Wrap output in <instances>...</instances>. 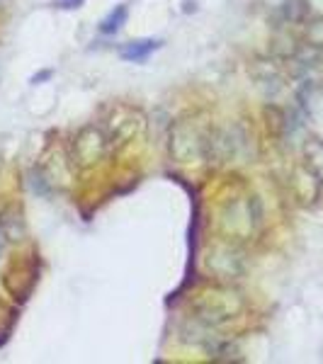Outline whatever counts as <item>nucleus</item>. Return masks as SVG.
<instances>
[{
  "label": "nucleus",
  "instance_id": "6e6552de",
  "mask_svg": "<svg viewBox=\"0 0 323 364\" xmlns=\"http://www.w3.org/2000/svg\"><path fill=\"white\" fill-rule=\"evenodd\" d=\"M51 78V70H39L37 75H32V85L42 83V80H49Z\"/></svg>",
  "mask_w": 323,
  "mask_h": 364
},
{
  "label": "nucleus",
  "instance_id": "39448f33",
  "mask_svg": "<svg viewBox=\"0 0 323 364\" xmlns=\"http://www.w3.org/2000/svg\"><path fill=\"white\" fill-rule=\"evenodd\" d=\"M127 17H129L127 3L115 5V8L102 17V22H100V32H102V34H117L122 27L127 25Z\"/></svg>",
  "mask_w": 323,
  "mask_h": 364
},
{
  "label": "nucleus",
  "instance_id": "1a4fd4ad",
  "mask_svg": "<svg viewBox=\"0 0 323 364\" xmlns=\"http://www.w3.org/2000/svg\"><path fill=\"white\" fill-rule=\"evenodd\" d=\"M3 243H5V236H3V231H0V255H3Z\"/></svg>",
  "mask_w": 323,
  "mask_h": 364
},
{
  "label": "nucleus",
  "instance_id": "423d86ee",
  "mask_svg": "<svg viewBox=\"0 0 323 364\" xmlns=\"http://www.w3.org/2000/svg\"><path fill=\"white\" fill-rule=\"evenodd\" d=\"M307 161H309L311 175L323 185V144L321 141H314V144L307 149Z\"/></svg>",
  "mask_w": 323,
  "mask_h": 364
},
{
  "label": "nucleus",
  "instance_id": "f03ea898",
  "mask_svg": "<svg viewBox=\"0 0 323 364\" xmlns=\"http://www.w3.org/2000/svg\"><path fill=\"white\" fill-rule=\"evenodd\" d=\"M204 301L209 306H202V318L204 321H221V318H231L233 314L240 309L238 296L231 294V291H214V294H202Z\"/></svg>",
  "mask_w": 323,
  "mask_h": 364
},
{
  "label": "nucleus",
  "instance_id": "0eeeda50",
  "mask_svg": "<svg viewBox=\"0 0 323 364\" xmlns=\"http://www.w3.org/2000/svg\"><path fill=\"white\" fill-rule=\"evenodd\" d=\"M54 3H56V8H61V10H73V8H80L85 0H54Z\"/></svg>",
  "mask_w": 323,
  "mask_h": 364
},
{
  "label": "nucleus",
  "instance_id": "20e7f679",
  "mask_svg": "<svg viewBox=\"0 0 323 364\" xmlns=\"http://www.w3.org/2000/svg\"><path fill=\"white\" fill-rule=\"evenodd\" d=\"M0 231L8 240H22L25 238V221H22L20 209H5L0 214Z\"/></svg>",
  "mask_w": 323,
  "mask_h": 364
},
{
  "label": "nucleus",
  "instance_id": "7ed1b4c3",
  "mask_svg": "<svg viewBox=\"0 0 323 364\" xmlns=\"http://www.w3.org/2000/svg\"><path fill=\"white\" fill-rule=\"evenodd\" d=\"M163 46V39H134L127 42L120 49V56L129 63H144L154 51H158Z\"/></svg>",
  "mask_w": 323,
  "mask_h": 364
},
{
  "label": "nucleus",
  "instance_id": "f257e3e1",
  "mask_svg": "<svg viewBox=\"0 0 323 364\" xmlns=\"http://www.w3.org/2000/svg\"><path fill=\"white\" fill-rule=\"evenodd\" d=\"M105 149H107V136L95 127H85L73 141V161L80 166H92L105 156Z\"/></svg>",
  "mask_w": 323,
  "mask_h": 364
}]
</instances>
